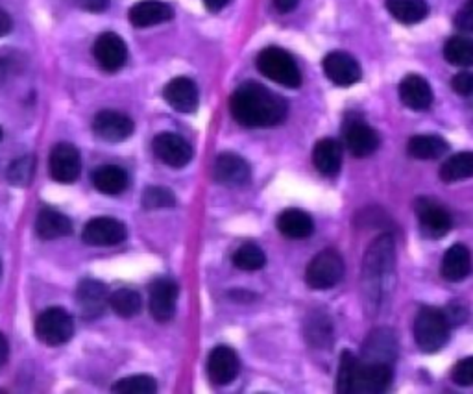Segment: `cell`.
<instances>
[{
    "label": "cell",
    "instance_id": "cell-29",
    "mask_svg": "<svg viewBox=\"0 0 473 394\" xmlns=\"http://www.w3.org/2000/svg\"><path fill=\"white\" fill-rule=\"evenodd\" d=\"M448 149L446 141L438 135H414L407 145L408 156L417 159H438L448 152Z\"/></svg>",
    "mask_w": 473,
    "mask_h": 394
},
{
    "label": "cell",
    "instance_id": "cell-44",
    "mask_svg": "<svg viewBox=\"0 0 473 394\" xmlns=\"http://www.w3.org/2000/svg\"><path fill=\"white\" fill-rule=\"evenodd\" d=\"M74 4L85 12L100 13L109 6V0H74Z\"/></svg>",
    "mask_w": 473,
    "mask_h": 394
},
{
    "label": "cell",
    "instance_id": "cell-38",
    "mask_svg": "<svg viewBox=\"0 0 473 394\" xmlns=\"http://www.w3.org/2000/svg\"><path fill=\"white\" fill-rule=\"evenodd\" d=\"M359 364V357H355L351 352H344L340 355V363H339V374H337V390L340 394H349L351 389V380L355 374V369H357Z\"/></svg>",
    "mask_w": 473,
    "mask_h": 394
},
{
    "label": "cell",
    "instance_id": "cell-42",
    "mask_svg": "<svg viewBox=\"0 0 473 394\" xmlns=\"http://www.w3.org/2000/svg\"><path fill=\"white\" fill-rule=\"evenodd\" d=\"M455 26L464 34L473 32V0H466L455 17Z\"/></svg>",
    "mask_w": 473,
    "mask_h": 394
},
{
    "label": "cell",
    "instance_id": "cell-43",
    "mask_svg": "<svg viewBox=\"0 0 473 394\" xmlns=\"http://www.w3.org/2000/svg\"><path fill=\"white\" fill-rule=\"evenodd\" d=\"M443 315H446L450 326H459L462 324L466 319H468V312H466V307L460 305V304H450L446 309H442Z\"/></svg>",
    "mask_w": 473,
    "mask_h": 394
},
{
    "label": "cell",
    "instance_id": "cell-10",
    "mask_svg": "<svg viewBox=\"0 0 473 394\" xmlns=\"http://www.w3.org/2000/svg\"><path fill=\"white\" fill-rule=\"evenodd\" d=\"M93 56L106 73H116L128 62V47L118 34L104 32L93 45Z\"/></svg>",
    "mask_w": 473,
    "mask_h": 394
},
{
    "label": "cell",
    "instance_id": "cell-26",
    "mask_svg": "<svg viewBox=\"0 0 473 394\" xmlns=\"http://www.w3.org/2000/svg\"><path fill=\"white\" fill-rule=\"evenodd\" d=\"M36 232L45 241L67 237L73 232V222L62 211H57L54 208H43L38 215Z\"/></svg>",
    "mask_w": 473,
    "mask_h": 394
},
{
    "label": "cell",
    "instance_id": "cell-45",
    "mask_svg": "<svg viewBox=\"0 0 473 394\" xmlns=\"http://www.w3.org/2000/svg\"><path fill=\"white\" fill-rule=\"evenodd\" d=\"M12 28H13L12 17L4 10H0V38L8 36L12 32Z\"/></svg>",
    "mask_w": 473,
    "mask_h": 394
},
{
    "label": "cell",
    "instance_id": "cell-2",
    "mask_svg": "<svg viewBox=\"0 0 473 394\" xmlns=\"http://www.w3.org/2000/svg\"><path fill=\"white\" fill-rule=\"evenodd\" d=\"M392 276H394V241L387 234L377 237L372 243L365 258L363 281L368 300L379 304L384 293L389 291V281H392Z\"/></svg>",
    "mask_w": 473,
    "mask_h": 394
},
{
    "label": "cell",
    "instance_id": "cell-3",
    "mask_svg": "<svg viewBox=\"0 0 473 394\" xmlns=\"http://www.w3.org/2000/svg\"><path fill=\"white\" fill-rule=\"evenodd\" d=\"M257 69L262 76L288 90L302 86V73L292 56L280 47H266L257 56Z\"/></svg>",
    "mask_w": 473,
    "mask_h": 394
},
{
    "label": "cell",
    "instance_id": "cell-49",
    "mask_svg": "<svg viewBox=\"0 0 473 394\" xmlns=\"http://www.w3.org/2000/svg\"><path fill=\"white\" fill-rule=\"evenodd\" d=\"M0 139H3V128H0Z\"/></svg>",
    "mask_w": 473,
    "mask_h": 394
},
{
    "label": "cell",
    "instance_id": "cell-30",
    "mask_svg": "<svg viewBox=\"0 0 473 394\" xmlns=\"http://www.w3.org/2000/svg\"><path fill=\"white\" fill-rule=\"evenodd\" d=\"M387 10L403 24L422 22L429 13L426 0H387Z\"/></svg>",
    "mask_w": 473,
    "mask_h": 394
},
{
    "label": "cell",
    "instance_id": "cell-36",
    "mask_svg": "<svg viewBox=\"0 0 473 394\" xmlns=\"http://www.w3.org/2000/svg\"><path fill=\"white\" fill-rule=\"evenodd\" d=\"M34 175H36L34 156L19 158L8 167V180L17 187H26V185L32 184Z\"/></svg>",
    "mask_w": 473,
    "mask_h": 394
},
{
    "label": "cell",
    "instance_id": "cell-6",
    "mask_svg": "<svg viewBox=\"0 0 473 394\" xmlns=\"http://www.w3.org/2000/svg\"><path fill=\"white\" fill-rule=\"evenodd\" d=\"M344 276V260L337 250H322L320 254H316L307 270H305V281L307 286L323 291L335 287Z\"/></svg>",
    "mask_w": 473,
    "mask_h": 394
},
{
    "label": "cell",
    "instance_id": "cell-28",
    "mask_svg": "<svg viewBox=\"0 0 473 394\" xmlns=\"http://www.w3.org/2000/svg\"><path fill=\"white\" fill-rule=\"evenodd\" d=\"M93 185L102 194H121L128 187V175L118 165H102L91 175Z\"/></svg>",
    "mask_w": 473,
    "mask_h": 394
},
{
    "label": "cell",
    "instance_id": "cell-1",
    "mask_svg": "<svg viewBox=\"0 0 473 394\" xmlns=\"http://www.w3.org/2000/svg\"><path fill=\"white\" fill-rule=\"evenodd\" d=\"M229 109L233 119L245 128L278 126L288 116L287 100L257 81H246L236 88Z\"/></svg>",
    "mask_w": 473,
    "mask_h": 394
},
{
    "label": "cell",
    "instance_id": "cell-19",
    "mask_svg": "<svg viewBox=\"0 0 473 394\" xmlns=\"http://www.w3.org/2000/svg\"><path fill=\"white\" fill-rule=\"evenodd\" d=\"M163 97L167 104L176 111H180V114H194L200 104V93L196 83L185 76H177L170 80L163 90Z\"/></svg>",
    "mask_w": 473,
    "mask_h": 394
},
{
    "label": "cell",
    "instance_id": "cell-50",
    "mask_svg": "<svg viewBox=\"0 0 473 394\" xmlns=\"http://www.w3.org/2000/svg\"><path fill=\"white\" fill-rule=\"evenodd\" d=\"M0 270H3V265H0Z\"/></svg>",
    "mask_w": 473,
    "mask_h": 394
},
{
    "label": "cell",
    "instance_id": "cell-33",
    "mask_svg": "<svg viewBox=\"0 0 473 394\" xmlns=\"http://www.w3.org/2000/svg\"><path fill=\"white\" fill-rule=\"evenodd\" d=\"M443 58L457 67H473V39L466 36L452 38L443 47Z\"/></svg>",
    "mask_w": 473,
    "mask_h": 394
},
{
    "label": "cell",
    "instance_id": "cell-11",
    "mask_svg": "<svg viewBox=\"0 0 473 394\" xmlns=\"http://www.w3.org/2000/svg\"><path fill=\"white\" fill-rule=\"evenodd\" d=\"M322 67H323V74L339 88H349L353 83H357L363 76L359 62L355 60L351 54L340 50L330 52L325 56Z\"/></svg>",
    "mask_w": 473,
    "mask_h": 394
},
{
    "label": "cell",
    "instance_id": "cell-25",
    "mask_svg": "<svg viewBox=\"0 0 473 394\" xmlns=\"http://www.w3.org/2000/svg\"><path fill=\"white\" fill-rule=\"evenodd\" d=\"M471 272V254L469 250L457 243L453 244L446 254H443L442 258V263H440V274L443 279L448 281H462L469 276Z\"/></svg>",
    "mask_w": 473,
    "mask_h": 394
},
{
    "label": "cell",
    "instance_id": "cell-32",
    "mask_svg": "<svg viewBox=\"0 0 473 394\" xmlns=\"http://www.w3.org/2000/svg\"><path fill=\"white\" fill-rule=\"evenodd\" d=\"M109 307L118 317L132 319L141 313L142 298L133 289H118L113 295H109Z\"/></svg>",
    "mask_w": 473,
    "mask_h": 394
},
{
    "label": "cell",
    "instance_id": "cell-9",
    "mask_svg": "<svg viewBox=\"0 0 473 394\" xmlns=\"http://www.w3.org/2000/svg\"><path fill=\"white\" fill-rule=\"evenodd\" d=\"M126 237H128V230L125 224L111 217L91 218L85 224L82 232L83 243L91 246H115L125 243Z\"/></svg>",
    "mask_w": 473,
    "mask_h": 394
},
{
    "label": "cell",
    "instance_id": "cell-5",
    "mask_svg": "<svg viewBox=\"0 0 473 394\" xmlns=\"http://www.w3.org/2000/svg\"><path fill=\"white\" fill-rule=\"evenodd\" d=\"M36 335L47 347H62L74 335V321L62 307H50L38 317Z\"/></svg>",
    "mask_w": 473,
    "mask_h": 394
},
{
    "label": "cell",
    "instance_id": "cell-14",
    "mask_svg": "<svg viewBox=\"0 0 473 394\" xmlns=\"http://www.w3.org/2000/svg\"><path fill=\"white\" fill-rule=\"evenodd\" d=\"M180 287L172 278H158L150 286V313L158 322H168L176 315Z\"/></svg>",
    "mask_w": 473,
    "mask_h": 394
},
{
    "label": "cell",
    "instance_id": "cell-24",
    "mask_svg": "<svg viewBox=\"0 0 473 394\" xmlns=\"http://www.w3.org/2000/svg\"><path fill=\"white\" fill-rule=\"evenodd\" d=\"M313 163L320 175L330 178L337 176L342 167V149L339 141L330 137L318 141L313 150Z\"/></svg>",
    "mask_w": 473,
    "mask_h": 394
},
{
    "label": "cell",
    "instance_id": "cell-48",
    "mask_svg": "<svg viewBox=\"0 0 473 394\" xmlns=\"http://www.w3.org/2000/svg\"><path fill=\"white\" fill-rule=\"evenodd\" d=\"M8 355H10V345L6 341V337L3 335V331H0V367L6 363Z\"/></svg>",
    "mask_w": 473,
    "mask_h": 394
},
{
    "label": "cell",
    "instance_id": "cell-12",
    "mask_svg": "<svg viewBox=\"0 0 473 394\" xmlns=\"http://www.w3.org/2000/svg\"><path fill=\"white\" fill-rule=\"evenodd\" d=\"M152 147H154L156 156L165 165L174 167V168H182V167L189 165L193 156H194V150L187 143V141L182 135L170 133V132H163V133L156 135L152 141Z\"/></svg>",
    "mask_w": 473,
    "mask_h": 394
},
{
    "label": "cell",
    "instance_id": "cell-20",
    "mask_svg": "<svg viewBox=\"0 0 473 394\" xmlns=\"http://www.w3.org/2000/svg\"><path fill=\"white\" fill-rule=\"evenodd\" d=\"M213 178L219 184L229 185V187L245 185L252 178V168L241 156L224 152L217 158L213 165Z\"/></svg>",
    "mask_w": 473,
    "mask_h": 394
},
{
    "label": "cell",
    "instance_id": "cell-8",
    "mask_svg": "<svg viewBox=\"0 0 473 394\" xmlns=\"http://www.w3.org/2000/svg\"><path fill=\"white\" fill-rule=\"evenodd\" d=\"M82 173V158L74 145L57 143L50 150L48 175L57 184H73Z\"/></svg>",
    "mask_w": 473,
    "mask_h": 394
},
{
    "label": "cell",
    "instance_id": "cell-17",
    "mask_svg": "<svg viewBox=\"0 0 473 394\" xmlns=\"http://www.w3.org/2000/svg\"><path fill=\"white\" fill-rule=\"evenodd\" d=\"M76 302L82 317L93 321L104 313L106 305H109V295L102 281L83 279L76 289Z\"/></svg>",
    "mask_w": 473,
    "mask_h": 394
},
{
    "label": "cell",
    "instance_id": "cell-27",
    "mask_svg": "<svg viewBox=\"0 0 473 394\" xmlns=\"http://www.w3.org/2000/svg\"><path fill=\"white\" fill-rule=\"evenodd\" d=\"M278 230L288 239H307L314 232V222L309 213L290 208L278 217Z\"/></svg>",
    "mask_w": 473,
    "mask_h": 394
},
{
    "label": "cell",
    "instance_id": "cell-23",
    "mask_svg": "<svg viewBox=\"0 0 473 394\" xmlns=\"http://www.w3.org/2000/svg\"><path fill=\"white\" fill-rule=\"evenodd\" d=\"M174 17V10L170 4L161 3V0H141L133 4L128 19L135 28H148L161 22H167Z\"/></svg>",
    "mask_w": 473,
    "mask_h": 394
},
{
    "label": "cell",
    "instance_id": "cell-18",
    "mask_svg": "<svg viewBox=\"0 0 473 394\" xmlns=\"http://www.w3.org/2000/svg\"><path fill=\"white\" fill-rule=\"evenodd\" d=\"M241 373V359L229 347H217L207 357V374L215 385H228Z\"/></svg>",
    "mask_w": 473,
    "mask_h": 394
},
{
    "label": "cell",
    "instance_id": "cell-16",
    "mask_svg": "<svg viewBox=\"0 0 473 394\" xmlns=\"http://www.w3.org/2000/svg\"><path fill=\"white\" fill-rule=\"evenodd\" d=\"M344 143L351 156L366 158L379 149V133L363 123L361 119H353L344 126Z\"/></svg>",
    "mask_w": 473,
    "mask_h": 394
},
{
    "label": "cell",
    "instance_id": "cell-46",
    "mask_svg": "<svg viewBox=\"0 0 473 394\" xmlns=\"http://www.w3.org/2000/svg\"><path fill=\"white\" fill-rule=\"evenodd\" d=\"M300 4V0H274V6L280 13H290Z\"/></svg>",
    "mask_w": 473,
    "mask_h": 394
},
{
    "label": "cell",
    "instance_id": "cell-47",
    "mask_svg": "<svg viewBox=\"0 0 473 394\" xmlns=\"http://www.w3.org/2000/svg\"><path fill=\"white\" fill-rule=\"evenodd\" d=\"M229 3H231V0H203L205 8L210 10V12H213V13H217V12L224 10V8H226Z\"/></svg>",
    "mask_w": 473,
    "mask_h": 394
},
{
    "label": "cell",
    "instance_id": "cell-15",
    "mask_svg": "<svg viewBox=\"0 0 473 394\" xmlns=\"http://www.w3.org/2000/svg\"><path fill=\"white\" fill-rule=\"evenodd\" d=\"M93 130L100 139L108 141V143H121V141L128 139L133 133L135 124L126 114H121V111L104 109L100 114H97L93 121Z\"/></svg>",
    "mask_w": 473,
    "mask_h": 394
},
{
    "label": "cell",
    "instance_id": "cell-21",
    "mask_svg": "<svg viewBox=\"0 0 473 394\" xmlns=\"http://www.w3.org/2000/svg\"><path fill=\"white\" fill-rule=\"evenodd\" d=\"M396 354H398V343H396L394 333L387 328H379L368 335V339L363 347L361 361L392 364V361L396 359Z\"/></svg>",
    "mask_w": 473,
    "mask_h": 394
},
{
    "label": "cell",
    "instance_id": "cell-4",
    "mask_svg": "<svg viewBox=\"0 0 473 394\" xmlns=\"http://www.w3.org/2000/svg\"><path fill=\"white\" fill-rule=\"evenodd\" d=\"M450 322L442 309L422 307L414 319V341L424 352H438L450 341Z\"/></svg>",
    "mask_w": 473,
    "mask_h": 394
},
{
    "label": "cell",
    "instance_id": "cell-51",
    "mask_svg": "<svg viewBox=\"0 0 473 394\" xmlns=\"http://www.w3.org/2000/svg\"><path fill=\"white\" fill-rule=\"evenodd\" d=\"M469 100H473V97H471V98H469Z\"/></svg>",
    "mask_w": 473,
    "mask_h": 394
},
{
    "label": "cell",
    "instance_id": "cell-22",
    "mask_svg": "<svg viewBox=\"0 0 473 394\" xmlns=\"http://www.w3.org/2000/svg\"><path fill=\"white\" fill-rule=\"evenodd\" d=\"M400 98L407 107L424 111L433 104V90L424 76L408 74L400 83Z\"/></svg>",
    "mask_w": 473,
    "mask_h": 394
},
{
    "label": "cell",
    "instance_id": "cell-7",
    "mask_svg": "<svg viewBox=\"0 0 473 394\" xmlns=\"http://www.w3.org/2000/svg\"><path fill=\"white\" fill-rule=\"evenodd\" d=\"M392 383V367L387 363H365L359 359L349 394H379Z\"/></svg>",
    "mask_w": 473,
    "mask_h": 394
},
{
    "label": "cell",
    "instance_id": "cell-13",
    "mask_svg": "<svg viewBox=\"0 0 473 394\" xmlns=\"http://www.w3.org/2000/svg\"><path fill=\"white\" fill-rule=\"evenodd\" d=\"M414 208H417L420 230L424 232L426 237L440 239L443 236H448V232L453 227V220L446 208L429 199L417 201V206Z\"/></svg>",
    "mask_w": 473,
    "mask_h": 394
},
{
    "label": "cell",
    "instance_id": "cell-35",
    "mask_svg": "<svg viewBox=\"0 0 473 394\" xmlns=\"http://www.w3.org/2000/svg\"><path fill=\"white\" fill-rule=\"evenodd\" d=\"M111 389L121 394H154L158 390V383L152 376L137 374L118 380Z\"/></svg>",
    "mask_w": 473,
    "mask_h": 394
},
{
    "label": "cell",
    "instance_id": "cell-41",
    "mask_svg": "<svg viewBox=\"0 0 473 394\" xmlns=\"http://www.w3.org/2000/svg\"><path fill=\"white\" fill-rule=\"evenodd\" d=\"M452 88L457 95L464 98L473 97V73H459L452 80Z\"/></svg>",
    "mask_w": 473,
    "mask_h": 394
},
{
    "label": "cell",
    "instance_id": "cell-40",
    "mask_svg": "<svg viewBox=\"0 0 473 394\" xmlns=\"http://www.w3.org/2000/svg\"><path fill=\"white\" fill-rule=\"evenodd\" d=\"M452 380L460 385V387H471L473 385V355L459 361L453 371H452Z\"/></svg>",
    "mask_w": 473,
    "mask_h": 394
},
{
    "label": "cell",
    "instance_id": "cell-39",
    "mask_svg": "<svg viewBox=\"0 0 473 394\" xmlns=\"http://www.w3.org/2000/svg\"><path fill=\"white\" fill-rule=\"evenodd\" d=\"M305 333L309 343L314 347H325L331 343V326L325 317H311Z\"/></svg>",
    "mask_w": 473,
    "mask_h": 394
},
{
    "label": "cell",
    "instance_id": "cell-31",
    "mask_svg": "<svg viewBox=\"0 0 473 394\" xmlns=\"http://www.w3.org/2000/svg\"><path fill=\"white\" fill-rule=\"evenodd\" d=\"M473 176V152H460L443 161L440 167V180L446 184L462 182Z\"/></svg>",
    "mask_w": 473,
    "mask_h": 394
},
{
    "label": "cell",
    "instance_id": "cell-37",
    "mask_svg": "<svg viewBox=\"0 0 473 394\" xmlns=\"http://www.w3.org/2000/svg\"><path fill=\"white\" fill-rule=\"evenodd\" d=\"M176 204V196L170 189L156 185L148 187L142 194V206L146 210H161V208H172Z\"/></svg>",
    "mask_w": 473,
    "mask_h": 394
},
{
    "label": "cell",
    "instance_id": "cell-34",
    "mask_svg": "<svg viewBox=\"0 0 473 394\" xmlns=\"http://www.w3.org/2000/svg\"><path fill=\"white\" fill-rule=\"evenodd\" d=\"M233 265L246 272H255L266 265V256L257 244L245 243L243 246L236 248V252L233 254Z\"/></svg>",
    "mask_w": 473,
    "mask_h": 394
}]
</instances>
